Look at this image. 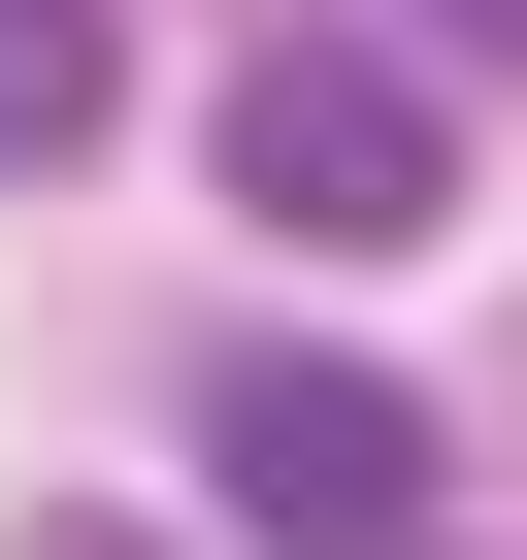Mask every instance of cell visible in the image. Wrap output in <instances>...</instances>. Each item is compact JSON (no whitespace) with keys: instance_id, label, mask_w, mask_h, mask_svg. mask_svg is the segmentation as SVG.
Segmentation results:
<instances>
[{"instance_id":"obj_2","label":"cell","mask_w":527,"mask_h":560,"mask_svg":"<svg viewBox=\"0 0 527 560\" xmlns=\"http://www.w3.org/2000/svg\"><path fill=\"white\" fill-rule=\"evenodd\" d=\"M231 198H264V231H330V264H396V231L461 198V100L363 67V34H264V67H231Z\"/></svg>"},{"instance_id":"obj_4","label":"cell","mask_w":527,"mask_h":560,"mask_svg":"<svg viewBox=\"0 0 527 560\" xmlns=\"http://www.w3.org/2000/svg\"><path fill=\"white\" fill-rule=\"evenodd\" d=\"M0 560H198V527H132V494H34V527H0Z\"/></svg>"},{"instance_id":"obj_3","label":"cell","mask_w":527,"mask_h":560,"mask_svg":"<svg viewBox=\"0 0 527 560\" xmlns=\"http://www.w3.org/2000/svg\"><path fill=\"white\" fill-rule=\"evenodd\" d=\"M132 132V34H99V0H0V165H99Z\"/></svg>"},{"instance_id":"obj_1","label":"cell","mask_w":527,"mask_h":560,"mask_svg":"<svg viewBox=\"0 0 527 560\" xmlns=\"http://www.w3.org/2000/svg\"><path fill=\"white\" fill-rule=\"evenodd\" d=\"M198 494L264 560H429V396L330 363V330H264V363H198Z\"/></svg>"},{"instance_id":"obj_5","label":"cell","mask_w":527,"mask_h":560,"mask_svg":"<svg viewBox=\"0 0 527 560\" xmlns=\"http://www.w3.org/2000/svg\"><path fill=\"white\" fill-rule=\"evenodd\" d=\"M429 34H461V67H494V100H527V0H429Z\"/></svg>"}]
</instances>
